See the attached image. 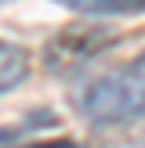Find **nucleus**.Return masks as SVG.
Listing matches in <instances>:
<instances>
[{
  "instance_id": "f257e3e1",
  "label": "nucleus",
  "mask_w": 145,
  "mask_h": 148,
  "mask_svg": "<svg viewBox=\"0 0 145 148\" xmlns=\"http://www.w3.org/2000/svg\"><path fill=\"white\" fill-rule=\"evenodd\" d=\"M76 112L91 127H127L145 116V72L109 69L76 90Z\"/></svg>"
},
{
  "instance_id": "f03ea898",
  "label": "nucleus",
  "mask_w": 145,
  "mask_h": 148,
  "mask_svg": "<svg viewBox=\"0 0 145 148\" xmlns=\"http://www.w3.org/2000/svg\"><path fill=\"white\" fill-rule=\"evenodd\" d=\"M113 40H116V33L105 25H65L51 36L47 51H44V62L55 76H69L80 65H87L94 54H102Z\"/></svg>"
},
{
  "instance_id": "20e7f679",
  "label": "nucleus",
  "mask_w": 145,
  "mask_h": 148,
  "mask_svg": "<svg viewBox=\"0 0 145 148\" xmlns=\"http://www.w3.org/2000/svg\"><path fill=\"white\" fill-rule=\"evenodd\" d=\"M26 76H29V54L18 43H4L0 40V94L14 90Z\"/></svg>"
},
{
  "instance_id": "7ed1b4c3",
  "label": "nucleus",
  "mask_w": 145,
  "mask_h": 148,
  "mask_svg": "<svg viewBox=\"0 0 145 148\" xmlns=\"http://www.w3.org/2000/svg\"><path fill=\"white\" fill-rule=\"evenodd\" d=\"M55 4L69 7L72 14L84 18H113V14H142L145 0H55Z\"/></svg>"
},
{
  "instance_id": "39448f33",
  "label": "nucleus",
  "mask_w": 145,
  "mask_h": 148,
  "mask_svg": "<svg viewBox=\"0 0 145 148\" xmlns=\"http://www.w3.org/2000/svg\"><path fill=\"white\" fill-rule=\"evenodd\" d=\"M26 148H80L76 141H65V137H58V141H40V145H26Z\"/></svg>"
}]
</instances>
